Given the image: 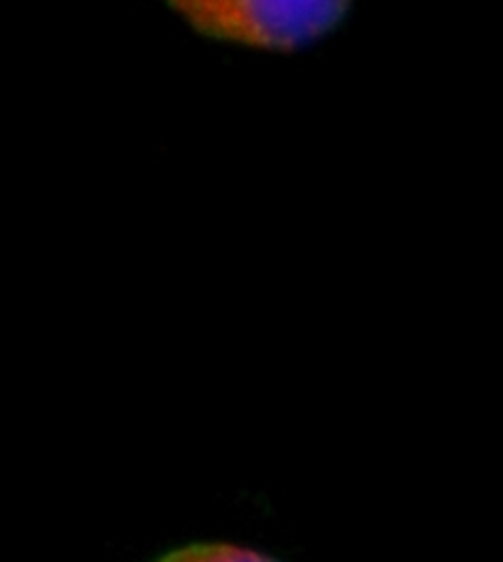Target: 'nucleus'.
I'll list each match as a JSON object with an SVG mask.
<instances>
[{"label": "nucleus", "mask_w": 503, "mask_h": 562, "mask_svg": "<svg viewBox=\"0 0 503 562\" xmlns=\"http://www.w3.org/2000/svg\"><path fill=\"white\" fill-rule=\"evenodd\" d=\"M198 33L261 49H297L334 30L350 0H168Z\"/></svg>", "instance_id": "f257e3e1"}, {"label": "nucleus", "mask_w": 503, "mask_h": 562, "mask_svg": "<svg viewBox=\"0 0 503 562\" xmlns=\"http://www.w3.org/2000/svg\"><path fill=\"white\" fill-rule=\"evenodd\" d=\"M158 562H277L257 550L230 546V543H200L174 550Z\"/></svg>", "instance_id": "f03ea898"}]
</instances>
